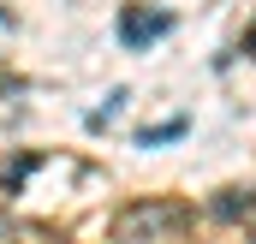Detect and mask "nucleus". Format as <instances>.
Wrapping results in <instances>:
<instances>
[{
	"instance_id": "obj_1",
	"label": "nucleus",
	"mask_w": 256,
	"mask_h": 244,
	"mask_svg": "<svg viewBox=\"0 0 256 244\" xmlns=\"http://www.w3.org/2000/svg\"><path fill=\"white\" fill-rule=\"evenodd\" d=\"M185 226H191V214L179 202H137L114 220V244H155L167 232H185Z\"/></svg>"
},
{
	"instance_id": "obj_2",
	"label": "nucleus",
	"mask_w": 256,
	"mask_h": 244,
	"mask_svg": "<svg viewBox=\"0 0 256 244\" xmlns=\"http://www.w3.org/2000/svg\"><path fill=\"white\" fill-rule=\"evenodd\" d=\"M173 30V12H149V6H126L120 12V42L126 48H149Z\"/></svg>"
},
{
	"instance_id": "obj_3",
	"label": "nucleus",
	"mask_w": 256,
	"mask_h": 244,
	"mask_svg": "<svg viewBox=\"0 0 256 244\" xmlns=\"http://www.w3.org/2000/svg\"><path fill=\"white\" fill-rule=\"evenodd\" d=\"M120 108H126V90H114V96H108L96 114H84V125H90V131H102V125H114V120H120Z\"/></svg>"
},
{
	"instance_id": "obj_4",
	"label": "nucleus",
	"mask_w": 256,
	"mask_h": 244,
	"mask_svg": "<svg viewBox=\"0 0 256 244\" xmlns=\"http://www.w3.org/2000/svg\"><path fill=\"white\" fill-rule=\"evenodd\" d=\"M173 137H185V120H167V125H155V131H143L137 143L149 149V143H173Z\"/></svg>"
},
{
	"instance_id": "obj_5",
	"label": "nucleus",
	"mask_w": 256,
	"mask_h": 244,
	"mask_svg": "<svg viewBox=\"0 0 256 244\" xmlns=\"http://www.w3.org/2000/svg\"><path fill=\"white\" fill-rule=\"evenodd\" d=\"M0 24H12V18H6V6H0Z\"/></svg>"
}]
</instances>
